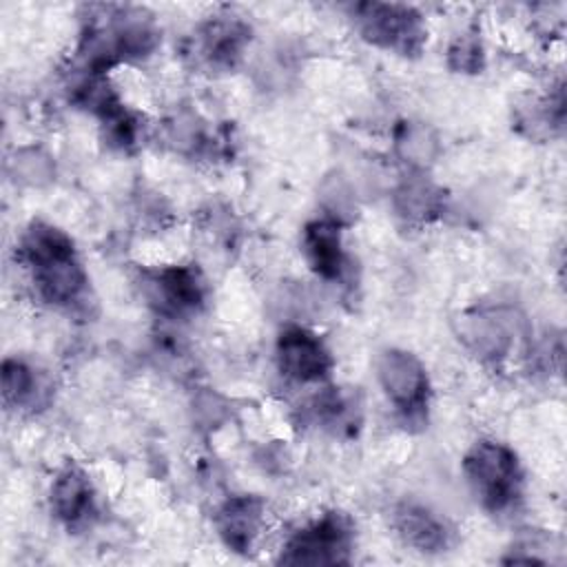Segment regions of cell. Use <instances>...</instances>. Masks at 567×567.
Returning a JSON list of instances; mask_svg holds the SVG:
<instances>
[{"label":"cell","instance_id":"cell-1","mask_svg":"<svg viewBox=\"0 0 567 567\" xmlns=\"http://www.w3.org/2000/svg\"><path fill=\"white\" fill-rule=\"evenodd\" d=\"M22 252L33 266L35 284L53 303H66L84 288V272L75 259L73 244L53 226L33 224L22 241Z\"/></svg>","mask_w":567,"mask_h":567},{"label":"cell","instance_id":"cell-2","mask_svg":"<svg viewBox=\"0 0 567 567\" xmlns=\"http://www.w3.org/2000/svg\"><path fill=\"white\" fill-rule=\"evenodd\" d=\"M465 472L474 492L492 509L507 507L520 485L516 456L501 443H478L465 458Z\"/></svg>","mask_w":567,"mask_h":567},{"label":"cell","instance_id":"cell-3","mask_svg":"<svg viewBox=\"0 0 567 567\" xmlns=\"http://www.w3.org/2000/svg\"><path fill=\"white\" fill-rule=\"evenodd\" d=\"M350 549V527L339 514H328L321 520L312 523L310 527L297 532L286 554L281 556L284 563L295 565H332L343 563Z\"/></svg>","mask_w":567,"mask_h":567},{"label":"cell","instance_id":"cell-4","mask_svg":"<svg viewBox=\"0 0 567 567\" xmlns=\"http://www.w3.org/2000/svg\"><path fill=\"white\" fill-rule=\"evenodd\" d=\"M377 374L388 399L403 412L423 410L427 399V374L421 361L405 350H385L377 361Z\"/></svg>","mask_w":567,"mask_h":567},{"label":"cell","instance_id":"cell-5","mask_svg":"<svg viewBox=\"0 0 567 567\" xmlns=\"http://www.w3.org/2000/svg\"><path fill=\"white\" fill-rule=\"evenodd\" d=\"M357 18L363 35L388 49L412 51L423 38L421 20L410 7L368 2L357 7Z\"/></svg>","mask_w":567,"mask_h":567},{"label":"cell","instance_id":"cell-6","mask_svg":"<svg viewBox=\"0 0 567 567\" xmlns=\"http://www.w3.org/2000/svg\"><path fill=\"white\" fill-rule=\"evenodd\" d=\"M279 368L297 381L321 379L330 368V354L323 343L306 328H286L277 343Z\"/></svg>","mask_w":567,"mask_h":567},{"label":"cell","instance_id":"cell-7","mask_svg":"<svg viewBox=\"0 0 567 567\" xmlns=\"http://www.w3.org/2000/svg\"><path fill=\"white\" fill-rule=\"evenodd\" d=\"M51 505L53 512L66 523H78L86 516L93 505V489L91 481L80 467L69 465L58 474L51 487Z\"/></svg>","mask_w":567,"mask_h":567},{"label":"cell","instance_id":"cell-8","mask_svg":"<svg viewBox=\"0 0 567 567\" xmlns=\"http://www.w3.org/2000/svg\"><path fill=\"white\" fill-rule=\"evenodd\" d=\"M219 534L224 540L237 549L244 551L250 547L252 538L259 534L261 525V503L250 496H239L230 498L221 509H219Z\"/></svg>","mask_w":567,"mask_h":567},{"label":"cell","instance_id":"cell-9","mask_svg":"<svg viewBox=\"0 0 567 567\" xmlns=\"http://www.w3.org/2000/svg\"><path fill=\"white\" fill-rule=\"evenodd\" d=\"M394 525L403 540L421 551H441L447 545L445 525L423 507L403 505L396 509Z\"/></svg>","mask_w":567,"mask_h":567},{"label":"cell","instance_id":"cell-10","mask_svg":"<svg viewBox=\"0 0 567 567\" xmlns=\"http://www.w3.org/2000/svg\"><path fill=\"white\" fill-rule=\"evenodd\" d=\"M461 337L481 357H503L512 343V330L492 312H476L463 319Z\"/></svg>","mask_w":567,"mask_h":567},{"label":"cell","instance_id":"cell-11","mask_svg":"<svg viewBox=\"0 0 567 567\" xmlns=\"http://www.w3.org/2000/svg\"><path fill=\"white\" fill-rule=\"evenodd\" d=\"M303 246H306V255H308L312 268L321 277L332 279L341 272L343 252H341L339 228L334 221L321 219V221L308 224L306 235H303Z\"/></svg>","mask_w":567,"mask_h":567},{"label":"cell","instance_id":"cell-12","mask_svg":"<svg viewBox=\"0 0 567 567\" xmlns=\"http://www.w3.org/2000/svg\"><path fill=\"white\" fill-rule=\"evenodd\" d=\"M151 284L164 308L184 310V308H195L202 301L199 279L186 266L164 268L151 279Z\"/></svg>","mask_w":567,"mask_h":567},{"label":"cell","instance_id":"cell-13","mask_svg":"<svg viewBox=\"0 0 567 567\" xmlns=\"http://www.w3.org/2000/svg\"><path fill=\"white\" fill-rule=\"evenodd\" d=\"M246 40V27L237 20H215L202 31V49L215 64H233Z\"/></svg>","mask_w":567,"mask_h":567},{"label":"cell","instance_id":"cell-14","mask_svg":"<svg viewBox=\"0 0 567 567\" xmlns=\"http://www.w3.org/2000/svg\"><path fill=\"white\" fill-rule=\"evenodd\" d=\"M396 210L416 221H427L439 213L441 193L425 179H410L396 190Z\"/></svg>","mask_w":567,"mask_h":567},{"label":"cell","instance_id":"cell-15","mask_svg":"<svg viewBox=\"0 0 567 567\" xmlns=\"http://www.w3.org/2000/svg\"><path fill=\"white\" fill-rule=\"evenodd\" d=\"M399 153L412 164H427L436 153V137L423 124H405L396 137Z\"/></svg>","mask_w":567,"mask_h":567},{"label":"cell","instance_id":"cell-16","mask_svg":"<svg viewBox=\"0 0 567 567\" xmlns=\"http://www.w3.org/2000/svg\"><path fill=\"white\" fill-rule=\"evenodd\" d=\"M35 388V377L33 372L16 359H7L2 365V394L4 401L11 405H20L27 399L33 396Z\"/></svg>","mask_w":567,"mask_h":567},{"label":"cell","instance_id":"cell-17","mask_svg":"<svg viewBox=\"0 0 567 567\" xmlns=\"http://www.w3.org/2000/svg\"><path fill=\"white\" fill-rule=\"evenodd\" d=\"M18 173L22 175L24 182L40 184V182H44V179L51 175V162H49V157L42 155L40 151L27 148V151L20 153Z\"/></svg>","mask_w":567,"mask_h":567},{"label":"cell","instance_id":"cell-18","mask_svg":"<svg viewBox=\"0 0 567 567\" xmlns=\"http://www.w3.org/2000/svg\"><path fill=\"white\" fill-rule=\"evenodd\" d=\"M481 44L474 38H461L452 49H450V60L454 69L461 71H476L481 69Z\"/></svg>","mask_w":567,"mask_h":567}]
</instances>
